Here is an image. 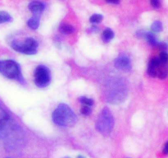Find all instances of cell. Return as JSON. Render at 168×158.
<instances>
[{"mask_svg": "<svg viewBox=\"0 0 168 158\" xmlns=\"http://www.w3.org/2000/svg\"><path fill=\"white\" fill-rule=\"evenodd\" d=\"M127 91L126 84L122 79H111L106 84V100L111 104H119L125 99Z\"/></svg>", "mask_w": 168, "mask_h": 158, "instance_id": "obj_1", "label": "cell"}, {"mask_svg": "<svg viewBox=\"0 0 168 158\" xmlns=\"http://www.w3.org/2000/svg\"><path fill=\"white\" fill-rule=\"evenodd\" d=\"M53 120L61 127H71L76 124L77 118L67 105L60 104L53 113Z\"/></svg>", "mask_w": 168, "mask_h": 158, "instance_id": "obj_2", "label": "cell"}, {"mask_svg": "<svg viewBox=\"0 0 168 158\" xmlns=\"http://www.w3.org/2000/svg\"><path fill=\"white\" fill-rule=\"evenodd\" d=\"M3 130V139L7 146L10 149H17L23 143L22 131L17 124H8V121L4 125V127L0 130Z\"/></svg>", "mask_w": 168, "mask_h": 158, "instance_id": "obj_3", "label": "cell"}, {"mask_svg": "<svg viewBox=\"0 0 168 158\" xmlns=\"http://www.w3.org/2000/svg\"><path fill=\"white\" fill-rule=\"evenodd\" d=\"M114 126V118L111 111L108 108H104L100 113L96 122V129L101 134L109 135Z\"/></svg>", "mask_w": 168, "mask_h": 158, "instance_id": "obj_4", "label": "cell"}, {"mask_svg": "<svg viewBox=\"0 0 168 158\" xmlns=\"http://www.w3.org/2000/svg\"><path fill=\"white\" fill-rule=\"evenodd\" d=\"M0 74L9 79H17L21 81L22 77L17 63L13 60H0Z\"/></svg>", "mask_w": 168, "mask_h": 158, "instance_id": "obj_5", "label": "cell"}, {"mask_svg": "<svg viewBox=\"0 0 168 158\" xmlns=\"http://www.w3.org/2000/svg\"><path fill=\"white\" fill-rule=\"evenodd\" d=\"M38 43L33 38H27L24 42L14 40L11 43V48L17 52L26 54H34L37 52Z\"/></svg>", "mask_w": 168, "mask_h": 158, "instance_id": "obj_6", "label": "cell"}, {"mask_svg": "<svg viewBox=\"0 0 168 158\" xmlns=\"http://www.w3.org/2000/svg\"><path fill=\"white\" fill-rule=\"evenodd\" d=\"M50 82V73L45 66L40 65L34 71V83L39 88H45Z\"/></svg>", "mask_w": 168, "mask_h": 158, "instance_id": "obj_7", "label": "cell"}, {"mask_svg": "<svg viewBox=\"0 0 168 158\" xmlns=\"http://www.w3.org/2000/svg\"><path fill=\"white\" fill-rule=\"evenodd\" d=\"M115 67L121 71H130L131 69V62L129 58L126 56L118 57L115 62H114Z\"/></svg>", "mask_w": 168, "mask_h": 158, "instance_id": "obj_8", "label": "cell"}, {"mask_svg": "<svg viewBox=\"0 0 168 158\" xmlns=\"http://www.w3.org/2000/svg\"><path fill=\"white\" fill-rule=\"evenodd\" d=\"M161 64H163V63L160 62V60L157 58L152 59L150 63H149V64H148V74L151 77H157V69L159 68Z\"/></svg>", "mask_w": 168, "mask_h": 158, "instance_id": "obj_9", "label": "cell"}, {"mask_svg": "<svg viewBox=\"0 0 168 158\" xmlns=\"http://www.w3.org/2000/svg\"><path fill=\"white\" fill-rule=\"evenodd\" d=\"M29 9L34 13V14H40L44 10V4L38 1H33L29 3Z\"/></svg>", "mask_w": 168, "mask_h": 158, "instance_id": "obj_10", "label": "cell"}, {"mask_svg": "<svg viewBox=\"0 0 168 158\" xmlns=\"http://www.w3.org/2000/svg\"><path fill=\"white\" fill-rule=\"evenodd\" d=\"M27 25L32 30H36L40 26V17L37 16H34L31 19L28 20Z\"/></svg>", "mask_w": 168, "mask_h": 158, "instance_id": "obj_11", "label": "cell"}, {"mask_svg": "<svg viewBox=\"0 0 168 158\" xmlns=\"http://www.w3.org/2000/svg\"><path fill=\"white\" fill-rule=\"evenodd\" d=\"M8 121V115L6 111L0 106V130L2 129L4 125Z\"/></svg>", "mask_w": 168, "mask_h": 158, "instance_id": "obj_12", "label": "cell"}, {"mask_svg": "<svg viewBox=\"0 0 168 158\" xmlns=\"http://www.w3.org/2000/svg\"><path fill=\"white\" fill-rule=\"evenodd\" d=\"M102 37H103V39L104 41H106V42H108V41H110L111 39H113L114 32L111 31V29L107 28L103 31Z\"/></svg>", "mask_w": 168, "mask_h": 158, "instance_id": "obj_13", "label": "cell"}, {"mask_svg": "<svg viewBox=\"0 0 168 158\" xmlns=\"http://www.w3.org/2000/svg\"><path fill=\"white\" fill-rule=\"evenodd\" d=\"M59 30L63 34H71L72 32H74L75 31L74 27L72 26L69 25V24H63L60 26Z\"/></svg>", "mask_w": 168, "mask_h": 158, "instance_id": "obj_14", "label": "cell"}, {"mask_svg": "<svg viewBox=\"0 0 168 158\" xmlns=\"http://www.w3.org/2000/svg\"><path fill=\"white\" fill-rule=\"evenodd\" d=\"M144 37H145V39L147 40V41L150 43L151 45H157L156 37L154 36V35L153 34L152 32H146L145 34H144Z\"/></svg>", "mask_w": 168, "mask_h": 158, "instance_id": "obj_15", "label": "cell"}, {"mask_svg": "<svg viewBox=\"0 0 168 158\" xmlns=\"http://www.w3.org/2000/svg\"><path fill=\"white\" fill-rule=\"evenodd\" d=\"M11 17L6 12H0V24L5 22H9L11 21Z\"/></svg>", "mask_w": 168, "mask_h": 158, "instance_id": "obj_16", "label": "cell"}, {"mask_svg": "<svg viewBox=\"0 0 168 158\" xmlns=\"http://www.w3.org/2000/svg\"><path fill=\"white\" fill-rule=\"evenodd\" d=\"M151 28L154 32H160L163 30V23L160 21H156L152 24Z\"/></svg>", "mask_w": 168, "mask_h": 158, "instance_id": "obj_17", "label": "cell"}, {"mask_svg": "<svg viewBox=\"0 0 168 158\" xmlns=\"http://www.w3.org/2000/svg\"><path fill=\"white\" fill-rule=\"evenodd\" d=\"M80 101L83 105H85L86 106H89V107H90L94 105V101L92 99L88 98V97H85V96L80 97Z\"/></svg>", "mask_w": 168, "mask_h": 158, "instance_id": "obj_18", "label": "cell"}, {"mask_svg": "<svg viewBox=\"0 0 168 158\" xmlns=\"http://www.w3.org/2000/svg\"><path fill=\"white\" fill-rule=\"evenodd\" d=\"M103 20V16L100 14H94L92 15L90 18H89V21H90V22L92 23H99L101 22V21Z\"/></svg>", "mask_w": 168, "mask_h": 158, "instance_id": "obj_19", "label": "cell"}, {"mask_svg": "<svg viewBox=\"0 0 168 158\" xmlns=\"http://www.w3.org/2000/svg\"><path fill=\"white\" fill-rule=\"evenodd\" d=\"M160 62L163 63L164 64H166L167 62V59H168V55H167V53L166 52V51H163V52H161V54L159 55V59Z\"/></svg>", "mask_w": 168, "mask_h": 158, "instance_id": "obj_20", "label": "cell"}, {"mask_svg": "<svg viewBox=\"0 0 168 158\" xmlns=\"http://www.w3.org/2000/svg\"><path fill=\"white\" fill-rule=\"evenodd\" d=\"M80 111H81V114L84 115H89L91 114V109L89 106H86V105L81 108Z\"/></svg>", "mask_w": 168, "mask_h": 158, "instance_id": "obj_21", "label": "cell"}, {"mask_svg": "<svg viewBox=\"0 0 168 158\" xmlns=\"http://www.w3.org/2000/svg\"><path fill=\"white\" fill-rule=\"evenodd\" d=\"M152 6L154 9H159L160 8V1L159 0H150Z\"/></svg>", "mask_w": 168, "mask_h": 158, "instance_id": "obj_22", "label": "cell"}, {"mask_svg": "<svg viewBox=\"0 0 168 158\" xmlns=\"http://www.w3.org/2000/svg\"><path fill=\"white\" fill-rule=\"evenodd\" d=\"M107 2L109 3H113V4H118L120 3V0H107Z\"/></svg>", "mask_w": 168, "mask_h": 158, "instance_id": "obj_23", "label": "cell"}, {"mask_svg": "<svg viewBox=\"0 0 168 158\" xmlns=\"http://www.w3.org/2000/svg\"><path fill=\"white\" fill-rule=\"evenodd\" d=\"M164 153H165V154L167 153V143H166V145H165V148H164Z\"/></svg>", "mask_w": 168, "mask_h": 158, "instance_id": "obj_24", "label": "cell"}, {"mask_svg": "<svg viewBox=\"0 0 168 158\" xmlns=\"http://www.w3.org/2000/svg\"><path fill=\"white\" fill-rule=\"evenodd\" d=\"M66 158H68V157H66ZM77 158H85L84 156H79Z\"/></svg>", "mask_w": 168, "mask_h": 158, "instance_id": "obj_25", "label": "cell"}]
</instances>
